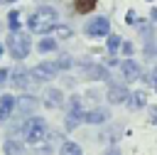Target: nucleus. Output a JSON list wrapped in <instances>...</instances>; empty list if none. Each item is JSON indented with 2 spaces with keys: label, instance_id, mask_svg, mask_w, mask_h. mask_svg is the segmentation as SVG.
<instances>
[{
  "label": "nucleus",
  "instance_id": "4468645a",
  "mask_svg": "<svg viewBox=\"0 0 157 155\" xmlns=\"http://www.w3.org/2000/svg\"><path fill=\"white\" fill-rule=\"evenodd\" d=\"M125 106H128L130 111H140V108H145V106H147V93H145V91H132V93L128 96Z\"/></svg>",
  "mask_w": 157,
  "mask_h": 155
},
{
  "label": "nucleus",
  "instance_id": "393cba45",
  "mask_svg": "<svg viewBox=\"0 0 157 155\" xmlns=\"http://www.w3.org/2000/svg\"><path fill=\"white\" fill-rule=\"evenodd\" d=\"M152 39H155V37H152ZM152 39H145V47H142V52H145V57H147V59H150V57L155 54V49H157Z\"/></svg>",
  "mask_w": 157,
  "mask_h": 155
},
{
  "label": "nucleus",
  "instance_id": "2f4dec72",
  "mask_svg": "<svg viewBox=\"0 0 157 155\" xmlns=\"http://www.w3.org/2000/svg\"><path fill=\"white\" fill-rule=\"evenodd\" d=\"M103 155H120V150H118V148H115V145H113V148H108V150H105V153H103Z\"/></svg>",
  "mask_w": 157,
  "mask_h": 155
},
{
  "label": "nucleus",
  "instance_id": "f704fd0d",
  "mask_svg": "<svg viewBox=\"0 0 157 155\" xmlns=\"http://www.w3.org/2000/svg\"><path fill=\"white\" fill-rule=\"evenodd\" d=\"M2 54H5V44L0 42V59H2Z\"/></svg>",
  "mask_w": 157,
  "mask_h": 155
},
{
  "label": "nucleus",
  "instance_id": "72a5a7b5",
  "mask_svg": "<svg viewBox=\"0 0 157 155\" xmlns=\"http://www.w3.org/2000/svg\"><path fill=\"white\" fill-rule=\"evenodd\" d=\"M150 20H152V22H157V7H152V10H150Z\"/></svg>",
  "mask_w": 157,
  "mask_h": 155
},
{
  "label": "nucleus",
  "instance_id": "c85d7f7f",
  "mask_svg": "<svg viewBox=\"0 0 157 155\" xmlns=\"http://www.w3.org/2000/svg\"><path fill=\"white\" fill-rule=\"evenodd\" d=\"M7 81H10V69L2 66V69H0V86H5Z\"/></svg>",
  "mask_w": 157,
  "mask_h": 155
},
{
  "label": "nucleus",
  "instance_id": "e433bc0d",
  "mask_svg": "<svg viewBox=\"0 0 157 155\" xmlns=\"http://www.w3.org/2000/svg\"><path fill=\"white\" fill-rule=\"evenodd\" d=\"M155 54H157V49H155Z\"/></svg>",
  "mask_w": 157,
  "mask_h": 155
},
{
  "label": "nucleus",
  "instance_id": "2eb2a0df",
  "mask_svg": "<svg viewBox=\"0 0 157 155\" xmlns=\"http://www.w3.org/2000/svg\"><path fill=\"white\" fill-rule=\"evenodd\" d=\"M49 37H54V39H71V37H74V30H71V25L56 22V25L49 30Z\"/></svg>",
  "mask_w": 157,
  "mask_h": 155
},
{
  "label": "nucleus",
  "instance_id": "0eeeda50",
  "mask_svg": "<svg viewBox=\"0 0 157 155\" xmlns=\"http://www.w3.org/2000/svg\"><path fill=\"white\" fill-rule=\"evenodd\" d=\"M128 96H130V91H128V86H125V84H110V86H108V91H105V98H108V103H110V106L125 103V101H128Z\"/></svg>",
  "mask_w": 157,
  "mask_h": 155
},
{
  "label": "nucleus",
  "instance_id": "1a4fd4ad",
  "mask_svg": "<svg viewBox=\"0 0 157 155\" xmlns=\"http://www.w3.org/2000/svg\"><path fill=\"white\" fill-rule=\"evenodd\" d=\"M120 71H123V79H125V81H137V79H142V69H140V64H137L132 57L120 62Z\"/></svg>",
  "mask_w": 157,
  "mask_h": 155
},
{
  "label": "nucleus",
  "instance_id": "7c9ffc66",
  "mask_svg": "<svg viewBox=\"0 0 157 155\" xmlns=\"http://www.w3.org/2000/svg\"><path fill=\"white\" fill-rule=\"evenodd\" d=\"M118 64H120V59H118L115 54H110V57H108V66H118Z\"/></svg>",
  "mask_w": 157,
  "mask_h": 155
},
{
  "label": "nucleus",
  "instance_id": "c9c22d12",
  "mask_svg": "<svg viewBox=\"0 0 157 155\" xmlns=\"http://www.w3.org/2000/svg\"><path fill=\"white\" fill-rule=\"evenodd\" d=\"M7 2H15V0H0V5H7Z\"/></svg>",
  "mask_w": 157,
  "mask_h": 155
},
{
  "label": "nucleus",
  "instance_id": "a211bd4d",
  "mask_svg": "<svg viewBox=\"0 0 157 155\" xmlns=\"http://www.w3.org/2000/svg\"><path fill=\"white\" fill-rule=\"evenodd\" d=\"M59 155H83V150H81L78 143H74V140H64V143L59 145Z\"/></svg>",
  "mask_w": 157,
  "mask_h": 155
},
{
  "label": "nucleus",
  "instance_id": "f3484780",
  "mask_svg": "<svg viewBox=\"0 0 157 155\" xmlns=\"http://www.w3.org/2000/svg\"><path fill=\"white\" fill-rule=\"evenodd\" d=\"M2 150H5V155H25V143L20 138H7L2 143Z\"/></svg>",
  "mask_w": 157,
  "mask_h": 155
},
{
  "label": "nucleus",
  "instance_id": "39448f33",
  "mask_svg": "<svg viewBox=\"0 0 157 155\" xmlns=\"http://www.w3.org/2000/svg\"><path fill=\"white\" fill-rule=\"evenodd\" d=\"M83 32L88 34V37H108L110 34V20L108 17H103V15H98V17H91L88 22H86V27H83Z\"/></svg>",
  "mask_w": 157,
  "mask_h": 155
},
{
  "label": "nucleus",
  "instance_id": "6ab92c4d",
  "mask_svg": "<svg viewBox=\"0 0 157 155\" xmlns=\"http://www.w3.org/2000/svg\"><path fill=\"white\" fill-rule=\"evenodd\" d=\"M37 52H42V54H49V52H56V39L47 34L44 39H39V42H37Z\"/></svg>",
  "mask_w": 157,
  "mask_h": 155
},
{
  "label": "nucleus",
  "instance_id": "9d476101",
  "mask_svg": "<svg viewBox=\"0 0 157 155\" xmlns=\"http://www.w3.org/2000/svg\"><path fill=\"white\" fill-rule=\"evenodd\" d=\"M42 98H44L42 103H44L47 108H52V111H56V108H61V106L66 103V98H64V91H61V89H47Z\"/></svg>",
  "mask_w": 157,
  "mask_h": 155
},
{
  "label": "nucleus",
  "instance_id": "412c9836",
  "mask_svg": "<svg viewBox=\"0 0 157 155\" xmlns=\"http://www.w3.org/2000/svg\"><path fill=\"white\" fill-rule=\"evenodd\" d=\"M5 20H7V30L10 32H20V12L17 10H10Z\"/></svg>",
  "mask_w": 157,
  "mask_h": 155
},
{
  "label": "nucleus",
  "instance_id": "7ed1b4c3",
  "mask_svg": "<svg viewBox=\"0 0 157 155\" xmlns=\"http://www.w3.org/2000/svg\"><path fill=\"white\" fill-rule=\"evenodd\" d=\"M5 49L10 52V57H12V59L22 62V59H25V57L29 54V49H32L29 34H27V32H10V37H7V44H5Z\"/></svg>",
  "mask_w": 157,
  "mask_h": 155
},
{
  "label": "nucleus",
  "instance_id": "5701e85b",
  "mask_svg": "<svg viewBox=\"0 0 157 155\" xmlns=\"http://www.w3.org/2000/svg\"><path fill=\"white\" fill-rule=\"evenodd\" d=\"M54 64H56V69H59V71H69V69L74 66V59H71L69 54H61L59 59H54Z\"/></svg>",
  "mask_w": 157,
  "mask_h": 155
},
{
  "label": "nucleus",
  "instance_id": "dca6fc26",
  "mask_svg": "<svg viewBox=\"0 0 157 155\" xmlns=\"http://www.w3.org/2000/svg\"><path fill=\"white\" fill-rule=\"evenodd\" d=\"M83 123V111H66L64 116V128L66 130H76Z\"/></svg>",
  "mask_w": 157,
  "mask_h": 155
},
{
  "label": "nucleus",
  "instance_id": "b1692460",
  "mask_svg": "<svg viewBox=\"0 0 157 155\" xmlns=\"http://www.w3.org/2000/svg\"><path fill=\"white\" fill-rule=\"evenodd\" d=\"M66 103H69V111H83V108H81V96H78V93H71V96L66 98Z\"/></svg>",
  "mask_w": 157,
  "mask_h": 155
},
{
  "label": "nucleus",
  "instance_id": "ddd939ff",
  "mask_svg": "<svg viewBox=\"0 0 157 155\" xmlns=\"http://www.w3.org/2000/svg\"><path fill=\"white\" fill-rule=\"evenodd\" d=\"M37 108V98L34 96H17V103H15V111L20 113V116H25V118H29L32 116V111Z\"/></svg>",
  "mask_w": 157,
  "mask_h": 155
},
{
  "label": "nucleus",
  "instance_id": "f03ea898",
  "mask_svg": "<svg viewBox=\"0 0 157 155\" xmlns=\"http://www.w3.org/2000/svg\"><path fill=\"white\" fill-rule=\"evenodd\" d=\"M47 133H49V125H47V121H44L42 116H29V118H25L22 138H25L27 145L34 148V145L44 143V140H47Z\"/></svg>",
  "mask_w": 157,
  "mask_h": 155
},
{
  "label": "nucleus",
  "instance_id": "c756f323",
  "mask_svg": "<svg viewBox=\"0 0 157 155\" xmlns=\"http://www.w3.org/2000/svg\"><path fill=\"white\" fill-rule=\"evenodd\" d=\"M150 123L157 125V106H150Z\"/></svg>",
  "mask_w": 157,
  "mask_h": 155
},
{
  "label": "nucleus",
  "instance_id": "423d86ee",
  "mask_svg": "<svg viewBox=\"0 0 157 155\" xmlns=\"http://www.w3.org/2000/svg\"><path fill=\"white\" fill-rule=\"evenodd\" d=\"M29 69H25L22 64H17L15 69H10V84H12V89H17V91H27V86H29Z\"/></svg>",
  "mask_w": 157,
  "mask_h": 155
},
{
  "label": "nucleus",
  "instance_id": "f257e3e1",
  "mask_svg": "<svg viewBox=\"0 0 157 155\" xmlns=\"http://www.w3.org/2000/svg\"><path fill=\"white\" fill-rule=\"evenodd\" d=\"M56 22H59L56 7H52V5H39L37 10L29 12V17H27V30H29L32 34H49V30H52Z\"/></svg>",
  "mask_w": 157,
  "mask_h": 155
},
{
  "label": "nucleus",
  "instance_id": "473e14b6",
  "mask_svg": "<svg viewBox=\"0 0 157 155\" xmlns=\"http://www.w3.org/2000/svg\"><path fill=\"white\" fill-rule=\"evenodd\" d=\"M98 96H101V93H98V91H91V89H88V93H86V98H93V101H96Z\"/></svg>",
  "mask_w": 157,
  "mask_h": 155
},
{
  "label": "nucleus",
  "instance_id": "cd10ccee",
  "mask_svg": "<svg viewBox=\"0 0 157 155\" xmlns=\"http://www.w3.org/2000/svg\"><path fill=\"white\" fill-rule=\"evenodd\" d=\"M145 81H147L150 86H155V89H157V69H152V71L145 76Z\"/></svg>",
  "mask_w": 157,
  "mask_h": 155
},
{
  "label": "nucleus",
  "instance_id": "f8f14e48",
  "mask_svg": "<svg viewBox=\"0 0 157 155\" xmlns=\"http://www.w3.org/2000/svg\"><path fill=\"white\" fill-rule=\"evenodd\" d=\"M15 103H17V96H12V93H2L0 96V123H5L7 118H12Z\"/></svg>",
  "mask_w": 157,
  "mask_h": 155
},
{
  "label": "nucleus",
  "instance_id": "9b49d317",
  "mask_svg": "<svg viewBox=\"0 0 157 155\" xmlns=\"http://www.w3.org/2000/svg\"><path fill=\"white\" fill-rule=\"evenodd\" d=\"M83 74H86V79H91V81H108V66L96 64V62L83 64Z\"/></svg>",
  "mask_w": 157,
  "mask_h": 155
},
{
  "label": "nucleus",
  "instance_id": "20e7f679",
  "mask_svg": "<svg viewBox=\"0 0 157 155\" xmlns=\"http://www.w3.org/2000/svg\"><path fill=\"white\" fill-rule=\"evenodd\" d=\"M56 74H59V69H56L54 62H39V64H34V66L29 69V79L37 81V84H47V81H52Z\"/></svg>",
  "mask_w": 157,
  "mask_h": 155
},
{
  "label": "nucleus",
  "instance_id": "a878e982",
  "mask_svg": "<svg viewBox=\"0 0 157 155\" xmlns=\"http://www.w3.org/2000/svg\"><path fill=\"white\" fill-rule=\"evenodd\" d=\"M120 52L125 54V59H130V57H132V52H135L132 42H125V39H123V44H120Z\"/></svg>",
  "mask_w": 157,
  "mask_h": 155
},
{
  "label": "nucleus",
  "instance_id": "4be33fe9",
  "mask_svg": "<svg viewBox=\"0 0 157 155\" xmlns=\"http://www.w3.org/2000/svg\"><path fill=\"white\" fill-rule=\"evenodd\" d=\"M120 44H123V37H118V34H108V42H105V47H108V54H115L118 49H120Z\"/></svg>",
  "mask_w": 157,
  "mask_h": 155
},
{
  "label": "nucleus",
  "instance_id": "aec40b11",
  "mask_svg": "<svg viewBox=\"0 0 157 155\" xmlns=\"http://www.w3.org/2000/svg\"><path fill=\"white\" fill-rule=\"evenodd\" d=\"M96 2H98V0H74V10H76L78 15H88V12L96 7Z\"/></svg>",
  "mask_w": 157,
  "mask_h": 155
},
{
  "label": "nucleus",
  "instance_id": "6e6552de",
  "mask_svg": "<svg viewBox=\"0 0 157 155\" xmlns=\"http://www.w3.org/2000/svg\"><path fill=\"white\" fill-rule=\"evenodd\" d=\"M108 118H110V113H108V108H103V106H96V108L83 111V123H88V125H103Z\"/></svg>",
  "mask_w": 157,
  "mask_h": 155
},
{
  "label": "nucleus",
  "instance_id": "bb28decb",
  "mask_svg": "<svg viewBox=\"0 0 157 155\" xmlns=\"http://www.w3.org/2000/svg\"><path fill=\"white\" fill-rule=\"evenodd\" d=\"M125 22H128V25H137V12H135V10H128V12H125Z\"/></svg>",
  "mask_w": 157,
  "mask_h": 155
}]
</instances>
